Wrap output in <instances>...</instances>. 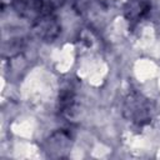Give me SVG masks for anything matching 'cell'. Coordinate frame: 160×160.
Instances as JSON below:
<instances>
[{
    "instance_id": "cell-1",
    "label": "cell",
    "mask_w": 160,
    "mask_h": 160,
    "mask_svg": "<svg viewBox=\"0 0 160 160\" xmlns=\"http://www.w3.org/2000/svg\"><path fill=\"white\" fill-rule=\"evenodd\" d=\"M122 114L125 119L136 125H144L150 121L152 115V105L144 95L139 92H129L122 104Z\"/></svg>"
},
{
    "instance_id": "cell-2",
    "label": "cell",
    "mask_w": 160,
    "mask_h": 160,
    "mask_svg": "<svg viewBox=\"0 0 160 160\" xmlns=\"http://www.w3.org/2000/svg\"><path fill=\"white\" fill-rule=\"evenodd\" d=\"M32 31L40 40L54 41L59 36L61 26L54 12H48L32 21Z\"/></svg>"
},
{
    "instance_id": "cell-3",
    "label": "cell",
    "mask_w": 160,
    "mask_h": 160,
    "mask_svg": "<svg viewBox=\"0 0 160 160\" xmlns=\"http://www.w3.org/2000/svg\"><path fill=\"white\" fill-rule=\"evenodd\" d=\"M59 111L69 121L76 116V96L71 85H65L59 92Z\"/></svg>"
},
{
    "instance_id": "cell-4",
    "label": "cell",
    "mask_w": 160,
    "mask_h": 160,
    "mask_svg": "<svg viewBox=\"0 0 160 160\" xmlns=\"http://www.w3.org/2000/svg\"><path fill=\"white\" fill-rule=\"evenodd\" d=\"M151 0H126L124 12L129 21H139L150 10Z\"/></svg>"
},
{
    "instance_id": "cell-5",
    "label": "cell",
    "mask_w": 160,
    "mask_h": 160,
    "mask_svg": "<svg viewBox=\"0 0 160 160\" xmlns=\"http://www.w3.org/2000/svg\"><path fill=\"white\" fill-rule=\"evenodd\" d=\"M49 140H50L49 149H51V150H49V154L51 156H62L64 151H68L65 149L70 144L71 136H70V132H68L66 130H60V131L52 134V136Z\"/></svg>"
}]
</instances>
